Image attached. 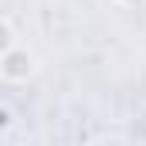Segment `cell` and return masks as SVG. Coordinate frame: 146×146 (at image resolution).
Returning a JSON list of instances; mask_svg holds the SVG:
<instances>
[{
  "instance_id": "7a4b0ae2",
  "label": "cell",
  "mask_w": 146,
  "mask_h": 146,
  "mask_svg": "<svg viewBox=\"0 0 146 146\" xmlns=\"http://www.w3.org/2000/svg\"><path fill=\"white\" fill-rule=\"evenodd\" d=\"M122 3H143V0H122Z\"/></svg>"
},
{
  "instance_id": "6da1fadb",
  "label": "cell",
  "mask_w": 146,
  "mask_h": 146,
  "mask_svg": "<svg viewBox=\"0 0 146 146\" xmlns=\"http://www.w3.org/2000/svg\"><path fill=\"white\" fill-rule=\"evenodd\" d=\"M27 72H31L27 51H24V48H7V51H3V75L14 78V82H21V78H27Z\"/></svg>"
}]
</instances>
